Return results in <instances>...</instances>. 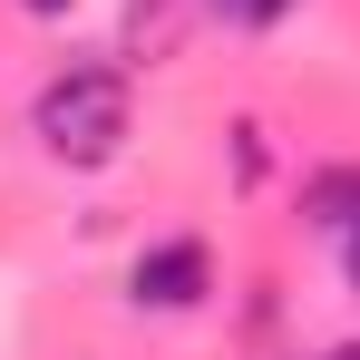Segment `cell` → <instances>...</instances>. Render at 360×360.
<instances>
[{
  "label": "cell",
  "instance_id": "6da1fadb",
  "mask_svg": "<svg viewBox=\"0 0 360 360\" xmlns=\"http://www.w3.org/2000/svg\"><path fill=\"white\" fill-rule=\"evenodd\" d=\"M127 68H98V59H78V68H59L39 98H30V136L59 156V166H108L127 146Z\"/></svg>",
  "mask_w": 360,
  "mask_h": 360
},
{
  "label": "cell",
  "instance_id": "7a4b0ae2",
  "mask_svg": "<svg viewBox=\"0 0 360 360\" xmlns=\"http://www.w3.org/2000/svg\"><path fill=\"white\" fill-rule=\"evenodd\" d=\"M127 292L146 302V311H195V302L214 292V263H205V243H146L136 273H127Z\"/></svg>",
  "mask_w": 360,
  "mask_h": 360
},
{
  "label": "cell",
  "instance_id": "3957f363",
  "mask_svg": "<svg viewBox=\"0 0 360 360\" xmlns=\"http://www.w3.org/2000/svg\"><path fill=\"white\" fill-rule=\"evenodd\" d=\"M302 214H311L321 234H351V224H360V176H351V166L311 176V185H302Z\"/></svg>",
  "mask_w": 360,
  "mask_h": 360
},
{
  "label": "cell",
  "instance_id": "277c9868",
  "mask_svg": "<svg viewBox=\"0 0 360 360\" xmlns=\"http://www.w3.org/2000/svg\"><path fill=\"white\" fill-rule=\"evenodd\" d=\"M224 10H234L243 30H273V20H283V10H292V0H224Z\"/></svg>",
  "mask_w": 360,
  "mask_h": 360
},
{
  "label": "cell",
  "instance_id": "5b68a950",
  "mask_svg": "<svg viewBox=\"0 0 360 360\" xmlns=\"http://www.w3.org/2000/svg\"><path fill=\"white\" fill-rule=\"evenodd\" d=\"M331 243H341V273H351V292H360V224H351V234H331Z\"/></svg>",
  "mask_w": 360,
  "mask_h": 360
},
{
  "label": "cell",
  "instance_id": "8992f818",
  "mask_svg": "<svg viewBox=\"0 0 360 360\" xmlns=\"http://www.w3.org/2000/svg\"><path fill=\"white\" fill-rule=\"evenodd\" d=\"M20 10H30V20H59V10H68V0H20Z\"/></svg>",
  "mask_w": 360,
  "mask_h": 360
},
{
  "label": "cell",
  "instance_id": "52a82bcc",
  "mask_svg": "<svg viewBox=\"0 0 360 360\" xmlns=\"http://www.w3.org/2000/svg\"><path fill=\"white\" fill-rule=\"evenodd\" d=\"M321 360H360V341H341V351H321Z\"/></svg>",
  "mask_w": 360,
  "mask_h": 360
},
{
  "label": "cell",
  "instance_id": "ba28073f",
  "mask_svg": "<svg viewBox=\"0 0 360 360\" xmlns=\"http://www.w3.org/2000/svg\"><path fill=\"white\" fill-rule=\"evenodd\" d=\"M214 10H224V0H214Z\"/></svg>",
  "mask_w": 360,
  "mask_h": 360
}]
</instances>
